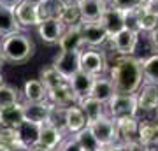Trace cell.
Returning <instances> with one entry per match:
<instances>
[{"label": "cell", "instance_id": "obj_3", "mask_svg": "<svg viewBox=\"0 0 158 151\" xmlns=\"http://www.w3.org/2000/svg\"><path fill=\"white\" fill-rule=\"evenodd\" d=\"M137 99L135 93H114L106 102V114L111 120H121V118H137Z\"/></svg>", "mask_w": 158, "mask_h": 151}, {"label": "cell", "instance_id": "obj_14", "mask_svg": "<svg viewBox=\"0 0 158 151\" xmlns=\"http://www.w3.org/2000/svg\"><path fill=\"white\" fill-rule=\"evenodd\" d=\"M35 28H37V34H39L40 40L46 42V44H58V40H60L63 30H65V27L58 21L56 18L44 19V21H40Z\"/></svg>", "mask_w": 158, "mask_h": 151}, {"label": "cell", "instance_id": "obj_48", "mask_svg": "<svg viewBox=\"0 0 158 151\" xmlns=\"http://www.w3.org/2000/svg\"><path fill=\"white\" fill-rule=\"evenodd\" d=\"M4 84H6V79H4V74L0 70V86H4Z\"/></svg>", "mask_w": 158, "mask_h": 151}, {"label": "cell", "instance_id": "obj_10", "mask_svg": "<svg viewBox=\"0 0 158 151\" xmlns=\"http://www.w3.org/2000/svg\"><path fill=\"white\" fill-rule=\"evenodd\" d=\"M14 16L19 28H32L39 25V14H37V2L34 0H23L14 7Z\"/></svg>", "mask_w": 158, "mask_h": 151}, {"label": "cell", "instance_id": "obj_43", "mask_svg": "<svg viewBox=\"0 0 158 151\" xmlns=\"http://www.w3.org/2000/svg\"><path fill=\"white\" fill-rule=\"evenodd\" d=\"M104 151H125V149H123V146L119 144V142H114V144L104 148Z\"/></svg>", "mask_w": 158, "mask_h": 151}, {"label": "cell", "instance_id": "obj_52", "mask_svg": "<svg viewBox=\"0 0 158 151\" xmlns=\"http://www.w3.org/2000/svg\"><path fill=\"white\" fill-rule=\"evenodd\" d=\"M153 151H158V146H156V148H155V149H153Z\"/></svg>", "mask_w": 158, "mask_h": 151}, {"label": "cell", "instance_id": "obj_41", "mask_svg": "<svg viewBox=\"0 0 158 151\" xmlns=\"http://www.w3.org/2000/svg\"><path fill=\"white\" fill-rule=\"evenodd\" d=\"M142 6L146 7L149 12H153L155 16H158V0H146Z\"/></svg>", "mask_w": 158, "mask_h": 151}, {"label": "cell", "instance_id": "obj_25", "mask_svg": "<svg viewBox=\"0 0 158 151\" xmlns=\"http://www.w3.org/2000/svg\"><path fill=\"white\" fill-rule=\"evenodd\" d=\"M139 144L146 151H153L158 146V127L151 121H139Z\"/></svg>", "mask_w": 158, "mask_h": 151}, {"label": "cell", "instance_id": "obj_1", "mask_svg": "<svg viewBox=\"0 0 158 151\" xmlns=\"http://www.w3.org/2000/svg\"><path fill=\"white\" fill-rule=\"evenodd\" d=\"M114 53V62H107V74L116 93H137L142 84L141 58L135 55H118Z\"/></svg>", "mask_w": 158, "mask_h": 151}, {"label": "cell", "instance_id": "obj_38", "mask_svg": "<svg viewBox=\"0 0 158 151\" xmlns=\"http://www.w3.org/2000/svg\"><path fill=\"white\" fill-rule=\"evenodd\" d=\"M107 6L125 12L128 9H134V7L141 6V4H139V0H107Z\"/></svg>", "mask_w": 158, "mask_h": 151}, {"label": "cell", "instance_id": "obj_53", "mask_svg": "<svg viewBox=\"0 0 158 151\" xmlns=\"http://www.w3.org/2000/svg\"><path fill=\"white\" fill-rule=\"evenodd\" d=\"M98 151H104V148H102V149H98Z\"/></svg>", "mask_w": 158, "mask_h": 151}, {"label": "cell", "instance_id": "obj_15", "mask_svg": "<svg viewBox=\"0 0 158 151\" xmlns=\"http://www.w3.org/2000/svg\"><path fill=\"white\" fill-rule=\"evenodd\" d=\"M98 21L106 32H107L109 37H113L114 34H118L119 30L125 28V18H123V11H118V9H113V7H106V11L102 12V16L98 18Z\"/></svg>", "mask_w": 158, "mask_h": 151}, {"label": "cell", "instance_id": "obj_16", "mask_svg": "<svg viewBox=\"0 0 158 151\" xmlns=\"http://www.w3.org/2000/svg\"><path fill=\"white\" fill-rule=\"evenodd\" d=\"M58 48H60V51H81L83 48H86L83 35L79 32V25L63 30L62 37L58 40Z\"/></svg>", "mask_w": 158, "mask_h": 151}, {"label": "cell", "instance_id": "obj_35", "mask_svg": "<svg viewBox=\"0 0 158 151\" xmlns=\"http://www.w3.org/2000/svg\"><path fill=\"white\" fill-rule=\"evenodd\" d=\"M16 102H19V91L14 86H9V84L0 86V107L11 106Z\"/></svg>", "mask_w": 158, "mask_h": 151}, {"label": "cell", "instance_id": "obj_54", "mask_svg": "<svg viewBox=\"0 0 158 151\" xmlns=\"http://www.w3.org/2000/svg\"><path fill=\"white\" fill-rule=\"evenodd\" d=\"M34 2H39V0H34Z\"/></svg>", "mask_w": 158, "mask_h": 151}, {"label": "cell", "instance_id": "obj_45", "mask_svg": "<svg viewBox=\"0 0 158 151\" xmlns=\"http://www.w3.org/2000/svg\"><path fill=\"white\" fill-rule=\"evenodd\" d=\"M62 6H77L81 0H58Z\"/></svg>", "mask_w": 158, "mask_h": 151}, {"label": "cell", "instance_id": "obj_31", "mask_svg": "<svg viewBox=\"0 0 158 151\" xmlns=\"http://www.w3.org/2000/svg\"><path fill=\"white\" fill-rule=\"evenodd\" d=\"M60 6H62V4H60L58 0H39V2H37L39 21H44V19H49V18H56Z\"/></svg>", "mask_w": 158, "mask_h": 151}, {"label": "cell", "instance_id": "obj_13", "mask_svg": "<svg viewBox=\"0 0 158 151\" xmlns=\"http://www.w3.org/2000/svg\"><path fill=\"white\" fill-rule=\"evenodd\" d=\"M118 142H139V120L137 118H121L114 120Z\"/></svg>", "mask_w": 158, "mask_h": 151}, {"label": "cell", "instance_id": "obj_44", "mask_svg": "<svg viewBox=\"0 0 158 151\" xmlns=\"http://www.w3.org/2000/svg\"><path fill=\"white\" fill-rule=\"evenodd\" d=\"M6 151H28V148L23 144H18V146H12V148H7Z\"/></svg>", "mask_w": 158, "mask_h": 151}, {"label": "cell", "instance_id": "obj_46", "mask_svg": "<svg viewBox=\"0 0 158 151\" xmlns=\"http://www.w3.org/2000/svg\"><path fill=\"white\" fill-rule=\"evenodd\" d=\"M28 151H51V149H48V148H44V146H40V144H35L32 148H28Z\"/></svg>", "mask_w": 158, "mask_h": 151}, {"label": "cell", "instance_id": "obj_17", "mask_svg": "<svg viewBox=\"0 0 158 151\" xmlns=\"http://www.w3.org/2000/svg\"><path fill=\"white\" fill-rule=\"evenodd\" d=\"M88 125L85 112L81 111L77 104L65 107V134H77L79 130H83Z\"/></svg>", "mask_w": 158, "mask_h": 151}, {"label": "cell", "instance_id": "obj_47", "mask_svg": "<svg viewBox=\"0 0 158 151\" xmlns=\"http://www.w3.org/2000/svg\"><path fill=\"white\" fill-rule=\"evenodd\" d=\"M153 112H155V116H153L151 123L155 125V127H158V107H156V109H155V111H153Z\"/></svg>", "mask_w": 158, "mask_h": 151}, {"label": "cell", "instance_id": "obj_2", "mask_svg": "<svg viewBox=\"0 0 158 151\" xmlns=\"http://www.w3.org/2000/svg\"><path fill=\"white\" fill-rule=\"evenodd\" d=\"M35 55V42L21 30L0 37V56L9 63H25Z\"/></svg>", "mask_w": 158, "mask_h": 151}, {"label": "cell", "instance_id": "obj_12", "mask_svg": "<svg viewBox=\"0 0 158 151\" xmlns=\"http://www.w3.org/2000/svg\"><path fill=\"white\" fill-rule=\"evenodd\" d=\"M51 107H53V104H49L48 100L25 102V104H23V114H25V120H27V121H32V123H37V125L48 123Z\"/></svg>", "mask_w": 158, "mask_h": 151}, {"label": "cell", "instance_id": "obj_27", "mask_svg": "<svg viewBox=\"0 0 158 151\" xmlns=\"http://www.w3.org/2000/svg\"><path fill=\"white\" fill-rule=\"evenodd\" d=\"M141 67H142V83L158 84V53H153L148 58H142Z\"/></svg>", "mask_w": 158, "mask_h": 151}, {"label": "cell", "instance_id": "obj_51", "mask_svg": "<svg viewBox=\"0 0 158 151\" xmlns=\"http://www.w3.org/2000/svg\"><path fill=\"white\" fill-rule=\"evenodd\" d=\"M0 151H6V148H2V146H0Z\"/></svg>", "mask_w": 158, "mask_h": 151}, {"label": "cell", "instance_id": "obj_29", "mask_svg": "<svg viewBox=\"0 0 158 151\" xmlns=\"http://www.w3.org/2000/svg\"><path fill=\"white\" fill-rule=\"evenodd\" d=\"M56 19L62 23L65 28L76 27V25H79V23L83 21V19H81V14H79L77 6H60L58 14H56Z\"/></svg>", "mask_w": 158, "mask_h": 151}, {"label": "cell", "instance_id": "obj_50", "mask_svg": "<svg viewBox=\"0 0 158 151\" xmlns=\"http://www.w3.org/2000/svg\"><path fill=\"white\" fill-rule=\"evenodd\" d=\"M144 2H146V0H139V4H144Z\"/></svg>", "mask_w": 158, "mask_h": 151}, {"label": "cell", "instance_id": "obj_8", "mask_svg": "<svg viewBox=\"0 0 158 151\" xmlns=\"http://www.w3.org/2000/svg\"><path fill=\"white\" fill-rule=\"evenodd\" d=\"M63 79H70L79 69V51H60L51 63Z\"/></svg>", "mask_w": 158, "mask_h": 151}, {"label": "cell", "instance_id": "obj_6", "mask_svg": "<svg viewBox=\"0 0 158 151\" xmlns=\"http://www.w3.org/2000/svg\"><path fill=\"white\" fill-rule=\"evenodd\" d=\"M139 37H141V34L123 28L113 37H109L107 44L111 46V51H116L118 55H135V49L139 46Z\"/></svg>", "mask_w": 158, "mask_h": 151}, {"label": "cell", "instance_id": "obj_18", "mask_svg": "<svg viewBox=\"0 0 158 151\" xmlns=\"http://www.w3.org/2000/svg\"><path fill=\"white\" fill-rule=\"evenodd\" d=\"M106 7H107V2L104 0H81L77 4L83 21H97L102 16V12L106 11Z\"/></svg>", "mask_w": 158, "mask_h": 151}, {"label": "cell", "instance_id": "obj_4", "mask_svg": "<svg viewBox=\"0 0 158 151\" xmlns=\"http://www.w3.org/2000/svg\"><path fill=\"white\" fill-rule=\"evenodd\" d=\"M79 69L93 78L107 74V56L97 48H83L79 51Z\"/></svg>", "mask_w": 158, "mask_h": 151}, {"label": "cell", "instance_id": "obj_30", "mask_svg": "<svg viewBox=\"0 0 158 151\" xmlns=\"http://www.w3.org/2000/svg\"><path fill=\"white\" fill-rule=\"evenodd\" d=\"M74 137H76V141L79 142V146H81L83 151H98V149H102V146L98 144V141H97L95 137H93V134L88 130V127H85L83 130H79L77 134H74Z\"/></svg>", "mask_w": 158, "mask_h": 151}, {"label": "cell", "instance_id": "obj_20", "mask_svg": "<svg viewBox=\"0 0 158 151\" xmlns=\"http://www.w3.org/2000/svg\"><path fill=\"white\" fill-rule=\"evenodd\" d=\"M77 106L81 107V111L85 112L86 121H95V120H100V118L106 116V104L100 100H97L93 97H85V99H79Z\"/></svg>", "mask_w": 158, "mask_h": 151}, {"label": "cell", "instance_id": "obj_34", "mask_svg": "<svg viewBox=\"0 0 158 151\" xmlns=\"http://www.w3.org/2000/svg\"><path fill=\"white\" fill-rule=\"evenodd\" d=\"M18 144H21V142H19L16 128L0 125V146L7 149V148H12V146H18Z\"/></svg>", "mask_w": 158, "mask_h": 151}, {"label": "cell", "instance_id": "obj_42", "mask_svg": "<svg viewBox=\"0 0 158 151\" xmlns=\"http://www.w3.org/2000/svg\"><path fill=\"white\" fill-rule=\"evenodd\" d=\"M19 2H23V0H0V6L9 7V9H14Z\"/></svg>", "mask_w": 158, "mask_h": 151}, {"label": "cell", "instance_id": "obj_26", "mask_svg": "<svg viewBox=\"0 0 158 151\" xmlns=\"http://www.w3.org/2000/svg\"><path fill=\"white\" fill-rule=\"evenodd\" d=\"M23 99L25 102H42L48 100V90L39 79H28L23 84Z\"/></svg>", "mask_w": 158, "mask_h": 151}, {"label": "cell", "instance_id": "obj_40", "mask_svg": "<svg viewBox=\"0 0 158 151\" xmlns=\"http://www.w3.org/2000/svg\"><path fill=\"white\" fill-rule=\"evenodd\" d=\"M148 40H149V44H151V48L158 53V27L155 28V30H151V32H148Z\"/></svg>", "mask_w": 158, "mask_h": 151}, {"label": "cell", "instance_id": "obj_24", "mask_svg": "<svg viewBox=\"0 0 158 151\" xmlns=\"http://www.w3.org/2000/svg\"><path fill=\"white\" fill-rule=\"evenodd\" d=\"M67 81H69V84H70V88L74 90V93H76V97H77V100L90 95L91 84H93V76L83 72V70H77V72L74 74L70 79H67Z\"/></svg>", "mask_w": 158, "mask_h": 151}, {"label": "cell", "instance_id": "obj_28", "mask_svg": "<svg viewBox=\"0 0 158 151\" xmlns=\"http://www.w3.org/2000/svg\"><path fill=\"white\" fill-rule=\"evenodd\" d=\"M18 30H21V28H19V25L16 21L14 9L0 6V37L9 35L12 32H18Z\"/></svg>", "mask_w": 158, "mask_h": 151}, {"label": "cell", "instance_id": "obj_7", "mask_svg": "<svg viewBox=\"0 0 158 151\" xmlns=\"http://www.w3.org/2000/svg\"><path fill=\"white\" fill-rule=\"evenodd\" d=\"M79 32L83 35L85 46L88 48H100L106 46L109 40V35L106 28L100 25V21H81L79 23Z\"/></svg>", "mask_w": 158, "mask_h": 151}, {"label": "cell", "instance_id": "obj_39", "mask_svg": "<svg viewBox=\"0 0 158 151\" xmlns=\"http://www.w3.org/2000/svg\"><path fill=\"white\" fill-rule=\"evenodd\" d=\"M53 151H83V149H81L79 142L76 141V137L72 135V137H69V139H63Z\"/></svg>", "mask_w": 158, "mask_h": 151}, {"label": "cell", "instance_id": "obj_21", "mask_svg": "<svg viewBox=\"0 0 158 151\" xmlns=\"http://www.w3.org/2000/svg\"><path fill=\"white\" fill-rule=\"evenodd\" d=\"M23 120H25V114H23L21 102H16V104H11V106H6V107H0V125L2 127H12V128H16Z\"/></svg>", "mask_w": 158, "mask_h": 151}, {"label": "cell", "instance_id": "obj_49", "mask_svg": "<svg viewBox=\"0 0 158 151\" xmlns=\"http://www.w3.org/2000/svg\"><path fill=\"white\" fill-rule=\"evenodd\" d=\"M2 65H4V60H2V56H0V70H2Z\"/></svg>", "mask_w": 158, "mask_h": 151}, {"label": "cell", "instance_id": "obj_11", "mask_svg": "<svg viewBox=\"0 0 158 151\" xmlns=\"http://www.w3.org/2000/svg\"><path fill=\"white\" fill-rule=\"evenodd\" d=\"M137 109L144 112H153L158 107V84L142 83L135 93Z\"/></svg>", "mask_w": 158, "mask_h": 151}, {"label": "cell", "instance_id": "obj_5", "mask_svg": "<svg viewBox=\"0 0 158 151\" xmlns=\"http://www.w3.org/2000/svg\"><path fill=\"white\" fill-rule=\"evenodd\" d=\"M88 130H90L93 137L98 141V144L102 148H107V146L118 142V137H116V125H114V120L106 114L100 120H95V121H90L86 125Z\"/></svg>", "mask_w": 158, "mask_h": 151}, {"label": "cell", "instance_id": "obj_22", "mask_svg": "<svg viewBox=\"0 0 158 151\" xmlns=\"http://www.w3.org/2000/svg\"><path fill=\"white\" fill-rule=\"evenodd\" d=\"M18 137H19V142L27 148H32L39 142V132H40V125L32 123V121H27L23 120L21 123L16 127Z\"/></svg>", "mask_w": 158, "mask_h": 151}, {"label": "cell", "instance_id": "obj_36", "mask_svg": "<svg viewBox=\"0 0 158 151\" xmlns=\"http://www.w3.org/2000/svg\"><path fill=\"white\" fill-rule=\"evenodd\" d=\"M48 123H51L53 127H56L60 132L65 134V107H56V106L51 107Z\"/></svg>", "mask_w": 158, "mask_h": 151}, {"label": "cell", "instance_id": "obj_23", "mask_svg": "<svg viewBox=\"0 0 158 151\" xmlns=\"http://www.w3.org/2000/svg\"><path fill=\"white\" fill-rule=\"evenodd\" d=\"M63 135H65V134L60 132L56 127H53L51 123H44V125H40L39 142H37V144L44 146V148H48V149L53 151L63 141Z\"/></svg>", "mask_w": 158, "mask_h": 151}, {"label": "cell", "instance_id": "obj_32", "mask_svg": "<svg viewBox=\"0 0 158 151\" xmlns=\"http://www.w3.org/2000/svg\"><path fill=\"white\" fill-rule=\"evenodd\" d=\"M39 81L44 84V88H46V90H51L53 86L60 84L62 81H65V79H63L60 74H58V70L53 67V65H48V67H44L42 70H40Z\"/></svg>", "mask_w": 158, "mask_h": 151}, {"label": "cell", "instance_id": "obj_33", "mask_svg": "<svg viewBox=\"0 0 158 151\" xmlns=\"http://www.w3.org/2000/svg\"><path fill=\"white\" fill-rule=\"evenodd\" d=\"M141 14H142V4L141 6L134 7V9H128V11L123 12L125 18V28L128 30H134L137 34H141Z\"/></svg>", "mask_w": 158, "mask_h": 151}, {"label": "cell", "instance_id": "obj_19", "mask_svg": "<svg viewBox=\"0 0 158 151\" xmlns=\"http://www.w3.org/2000/svg\"><path fill=\"white\" fill-rule=\"evenodd\" d=\"M114 93L116 91H114V86L111 83V79L106 78V74H104V76L93 78V84H91V90H90V95L88 97H93V99H97V100H100L106 104Z\"/></svg>", "mask_w": 158, "mask_h": 151}, {"label": "cell", "instance_id": "obj_55", "mask_svg": "<svg viewBox=\"0 0 158 151\" xmlns=\"http://www.w3.org/2000/svg\"><path fill=\"white\" fill-rule=\"evenodd\" d=\"M104 2H107V0H104Z\"/></svg>", "mask_w": 158, "mask_h": 151}, {"label": "cell", "instance_id": "obj_37", "mask_svg": "<svg viewBox=\"0 0 158 151\" xmlns=\"http://www.w3.org/2000/svg\"><path fill=\"white\" fill-rule=\"evenodd\" d=\"M158 27V16L149 12L146 7L142 6V14H141V34H148Z\"/></svg>", "mask_w": 158, "mask_h": 151}, {"label": "cell", "instance_id": "obj_9", "mask_svg": "<svg viewBox=\"0 0 158 151\" xmlns=\"http://www.w3.org/2000/svg\"><path fill=\"white\" fill-rule=\"evenodd\" d=\"M48 102L56 107H69V106L77 104V97L74 93V90L70 88L69 81L65 79L60 84L48 90Z\"/></svg>", "mask_w": 158, "mask_h": 151}]
</instances>
